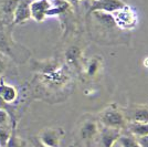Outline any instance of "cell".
<instances>
[{"label": "cell", "mask_w": 148, "mask_h": 147, "mask_svg": "<svg viewBox=\"0 0 148 147\" xmlns=\"http://www.w3.org/2000/svg\"><path fill=\"white\" fill-rule=\"evenodd\" d=\"M0 54L17 63H23L29 59L30 51L13 40L11 30L7 25H0Z\"/></svg>", "instance_id": "obj_1"}, {"label": "cell", "mask_w": 148, "mask_h": 147, "mask_svg": "<svg viewBox=\"0 0 148 147\" xmlns=\"http://www.w3.org/2000/svg\"><path fill=\"white\" fill-rule=\"evenodd\" d=\"M37 70L40 72V76L43 83L50 87L63 86L70 80L65 67L56 62H40L38 63Z\"/></svg>", "instance_id": "obj_2"}, {"label": "cell", "mask_w": 148, "mask_h": 147, "mask_svg": "<svg viewBox=\"0 0 148 147\" xmlns=\"http://www.w3.org/2000/svg\"><path fill=\"white\" fill-rule=\"evenodd\" d=\"M99 122L102 124V126L121 129V131L125 128L127 125V120L125 117V114L114 104L108 105L101 112Z\"/></svg>", "instance_id": "obj_3"}, {"label": "cell", "mask_w": 148, "mask_h": 147, "mask_svg": "<svg viewBox=\"0 0 148 147\" xmlns=\"http://www.w3.org/2000/svg\"><path fill=\"white\" fill-rule=\"evenodd\" d=\"M112 17L114 20V23L119 29H134L137 23V16L135 11L128 7L127 5L124 6L123 8L118 9L116 11L112 12Z\"/></svg>", "instance_id": "obj_4"}, {"label": "cell", "mask_w": 148, "mask_h": 147, "mask_svg": "<svg viewBox=\"0 0 148 147\" xmlns=\"http://www.w3.org/2000/svg\"><path fill=\"white\" fill-rule=\"evenodd\" d=\"M64 134V129L61 127H48L42 129L37 138L45 147H60Z\"/></svg>", "instance_id": "obj_5"}, {"label": "cell", "mask_w": 148, "mask_h": 147, "mask_svg": "<svg viewBox=\"0 0 148 147\" xmlns=\"http://www.w3.org/2000/svg\"><path fill=\"white\" fill-rule=\"evenodd\" d=\"M52 7L51 0H32L30 1L31 19L37 22H42L48 18V11Z\"/></svg>", "instance_id": "obj_6"}, {"label": "cell", "mask_w": 148, "mask_h": 147, "mask_svg": "<svg viewBox=\"0 0 148 147\" xmlns=\"http://www.w3.org/2000/svg\"><path fill=\"white\" fill-rule=\"evenodd\" d=\"M79 134H80V138L83 142H85L87 144H90L93 142L97 135L99 134V123L94 120H86L82 123L79 129Z\"/></svg>", "instance_id": "obj_7"}, {"label": "cell", "mask_w": 148, "mask_h": 147, "mask_svg": "<svg viewBox=\"0 0 148 147\" xmlns=\"http://www.w3.org/2000/svg\"><path fill=\"white\" fill-rule=\"evenodd\" d=\"M124 6H126V3L123 0H93L91 5V11L112 13L123 8Z\"/></svg>", "instance_id": "obj_8"}, {"label": "cell", "mask_w": 148, "mask_h": 147, "mask_svg": "<svg viewBox=\"0 0 148 147\" xmlns=\"http://www.w3.org/2000/svg\"><path fill=\"white\" fill-rule=\"evenodd\" d=\"M31 0H20L12 16V25H23L31 19L30 12Z\"/></svg>", "instance_id": "obj_9"}, {"label": "cell", "mask_w": 148, "mask_h": 147, "mask_svg": "<svg viewBox=\"0 0 148 147\" xmlns=\"http://www.w3.org/2000/svg\"><path fill=\"white\" fill-rule=\"evenodd\" d=\"M99 139L103 147H114L122 135V131L102 126L99 127Z\"/></svg>", "instance_id": "obj_10"}, {"label": "cell", "mask_w": 148, "mask_h": 147, "mask_svg": "<svg viewBox=\"0 0 148 147\" xmlns=\"http://www.w3.org/2000/svg\"><path fill=\"white\" fill-rule=\"evenodd\" d=\"M125 117L130 123H148V106H132Z\"/></svg>", "instance_id": "obj_11"}, {"label": "cell", "mask_w": 148, "mask_h": 147, "mask_svg": "<svg viewBox=\"0 0 148 147\" xmlns=\"http://www.w3.org/2000/svg\"><path fill=\"white\" fill-rule=\"evenodd\" d=\"M18 98V90L13 85L7 84L0 79V101L5 104H12Z\"/></svg>", "instance_id": "obj_12"}, {"label": "cell", "mask_w": 148, "mask_h": 147, "mask_svg": "<svg viewBox=\"0 0 148 147\" xmlns=\"http://www.w3.org/2000/svg\"><path fill=\"white\" fill-rule=\"evenodd\" d=\"M81 56H82V51L76 45H72L65 51V60L69 64H73L75 67H77Z\"/></svg>", "instance_id": "obj_13"}, {"label": "cell", "mask_w": 148, "mask_h": 147, "mask_svg": "<svg viewBox=\"0 0 148 147\" xmlns=\"http://www.w3.org/2000/svg\"><path fill=\"white\" fill-rule=\"evenodd\" d=\"M128 129L135 137H142L148 135V123H130Z\"/></svg>", "instance_id": "obj_14"}, {"label": "cell", "mask_w": 148, "mask_h": 147, "mask_svg": "<svg viewBox=\"0 0 148 147\" xmlns=\"http://www.w3.org/2000/svg\"><path fill=\"white\" fill-rule=\"evenodd\" d=\"M117 143L121 147H140L137 137L134 135H121Z\"/></svg>", "instance_id": "obj_15"}, {"label": "cell", "mask_w": 148, "mask_h": 147, "mask_svg": "<svg viewBox=\"0 0 148 147\" xmlns=\"http://www.w3.org/2000/svg\"><path fill=\"white\" fill-rule=\"evenodd\" d=\"M99 67H101V62H99V59H91L88 63H87L86 65V74L88 76H94V75H96V73L99 71Z\"/></svg>", "instance_id": "obj_16"}, {"label": "cell", "mask_w": 148, "mask_h": 147, "mask_svg": "<svg viewBox=\"0 0 148 147\" xmlns=\"http://www.w3.org/2000/svg\"><path fill=\"white\" fill-rule=\"evenodd\" d=\"M20 0H5L2 3V12L7 16H13V12Z\"/></svg>", "instance_id": "obj_17"}, {"label": "cell", "mask_w": 148, "mask_h": 147, "mask_svg": "<svg viewBox=\"0 0 148 147\" xmlns=\"http://www.w3.org/2000/svg\"><path fill=\"white\" fill-rule=\"evenodd\" d=\"M6 147H27V144H25V142L23 139H21L20 137H18L16 135L14 129H12L11 135L9 137V141L7 143Z\"/></svg>", "instance_id": "obj_18"}, {"label": "cell", "mask_w": 148, "mask_h": 147, "mask_svg": "<svg viewBox=\"0 0 148 147\" xmlns=\"http://www.w3.org/2000/svg\"><path fill=\"white\" fill-rule=\"evenodd\" d=\"M11 132L10 126H0V147H6Z\"/></svg>", "instance_id": "obj_19"}, {"label": "cell", "mask_w": 148, "mask_h": 147, "mask_svg": "<svg viewBox=\"0 0 148 147\" xmlns=\"http://www.w3.org/2000/svg\"><path fill=\"white\" fill-rule=\"evenodd\" d=\"M10 121L9 113L0 107V126H10Z\"/></svg>", "instance_id": "obj_20"}, {"label": "cell", "mask_w": 148, "mask_h": 147, "mask_svg": "<svg viewBox=\"0 0 148 147\" xmlns=\"http://www.w3.org/2000/svg\"><path fill=\"white\" fill-rule=\"evenodd\" d=\"M137 139H138L140 147H148V135L142 136V137H137Z\"/></svg>", "instance_id": "obj_21"}, {"label": "cell", "mask_w": 148, "mask_h": 147, "mask_svg": "<svg viewBox=\"0 0 148 147\" xmlns=\"http://www.w3.org/2000/svg\"><path fill=\"white\" fill-rule=\"evenodd\" d=\"M1 55L2 54H0V79H1V75L6 72V69H7V63H6V61L1 58Z\"/></svg>", "instance_id": "obj_22"}, {"label": "cell", "mask_w": 148, "mask_h": 147, "mask_svg": "<svg viewBox=\"0 0 148 147\" xmlns=\"http://www.w3.org/2000/svg\"><path fill=\"white\" fill-rule=\"evenodd\" d=\"M31 142H32V144H33V147H45L43 144H41L39 139H38L37 137L36 138H31Z\"/></svg>", "instance_id": "obj_23"}, {"label": "cell", "mask_w": 148, "mask_h": 147, "mask_svg": "<svg viewBox=\"0 0 148 147\" xmlns=\"http://www.w3.org/2000/svg\"><path fill=\"white\" fill-rule=\"evenodd\" d=\"M65 1L70 5H72V6H76L77 3H80L82 0H65Z\"/></svg>", "instance_id": "obj_24"}, {"label": "cell", "mask_w": 148, "mask_h": 147, "mask_svg": "<svg viewBox=\"0 0 148 147\" xmlns=\"http://www.w3.org/2000/svg\"><path fill=\"white\" fill-rule=\"evenodd\" d=\"M144 65H145V67L148 69V58H146V59L144 60Z\"/></svg>", "instance_id": "obj_25"}, {"label": "cell", "mask_w": 148, "mask_h": 147, "mask_svg": "<svg viewBox=\"0 0 148 147\" xmlns=\"http://www.w3.org/2000/svg\"><path fill=\"white\" fill-rule=\"evenodd\" d=\"M31 1H32V0H31Z\"/></svg>", "instance_id": "obj_26"}]
</instances>
